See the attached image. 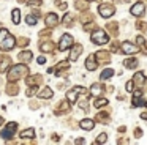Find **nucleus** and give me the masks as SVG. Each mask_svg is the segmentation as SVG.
<instances>
[{
    "label": "nucleus",
    "mask_w": 147,
    "mask_h": 145,
    "mask_svg": "<svg viewBox=\"0 0 147 145\" xmlns=\"http://www.w3.org/2000/svg\"><path fill=\"white\" fill-rule=\"evenodd\" d=\"M108 41H109V38H108V35H106L105 30H96V32H93V33H92V43H95V44H106Z\"/></svg>",
    "instance_id": "nucleus-1"
},
{
    "label": "nucleus",
    "mask_w": 147,
    "mask_h": 145,
    "mask_svg": "<svg viewBox=\"0 0 147 145\" xmlns=\"http://www.w3.org/2000/svg\"><path fill=\"white\" fill-rule=\"evenodd\" d=\"M71 46H73V36H71V35H68V33H65L63 36L60 38L59 49H60V50H67L68 47H71Z\"/></svg>",
    "instance_id": "nucleus-2"
},
{
    "label": "nucleus",
    "mask_w": 147,
    "mask_h": 145,
    "mask_svg": "<svg viewBox=\"0 0 147 145\" xmlns=\"http://www.w3.org/2000/svg\"><path fill=\"white\" fill-rule=\"evenodd\" d=\"M98 13L101 14V17H111L112 14H114V6L112 5H100L98 8Z\"/></svg>",
    "instance_id": "nucleus-3"
},
{
    "label": "nucleus",
    "mask_w": 147,
    "mask_h": 145,
    "mask_svg": "<svg viewBox=\"0 0 147 145\" xmlns=\"http://www.w3.org/2000/svg\"><path fill=\"white\" fill-rule=\"evenodd\" d=\"M14 44H16V43H14V38L8 33L7 36H5V40L0 43V47L5 49V50H10V49H13V47H14Z\"/></svg>",
    "instance_id": "nucleus-4"
},
{
    "label": "nucleus",
    "mask_w": 147,
    "mask_h": 145,
    "mask_svg": "<svg viewBox=\"0 0 147 145\" xmlns=\"http://www.w3.org/2000/svg\"><path fill=\"white\" fill-rule=\"evenodd\" d=\"M26 72H27V66L18 65V66H14V68L11 69L10 77H11V79H16V77H19V74H26Z\"/></svg>",
    "instance_id": "nucleus-5"
},
{
    "label": "nucleus",
    "mask_w": 147,
    "mask_h": 145,
    "mask_svg": "<svg viewBox=\"0 0 147 145\" xmlns=\"http://www.w3.org/2000/svg\"><path fill=\"white\" fill-rule=\"evenodd\" d=\"M16 129H18V125H16V123H10V125H8L7 128L2 131V137H3V139H10L11 136L14 134V131H16Z\"/></svg>",
    "instance_id": "nucleus-6"
},
{
    "label": "nucleus",
    "mask_w": 147,
    "mask_h": 145,
    "mask_svg": "<svg viewBox=\"0 0 147 145\" xmlns=\"http://www.w3.org/2000/svg\"><path fill=\"white\" fill-rule=\"evenodd\" d=\"M122 50H123L125 54H128V55H131V54L138 52V47L134 46V44H131L130 41H123V43H122Z\"/></svg>",
    "instance_id": "nucleus-7"
},
{
    "label": "nucleus",
    "mask_w": 147,
    "mask_h": 145,
    "mask_svg": "<svg viewBox=\"0 0 147 145\" xmlns=\"http://www.w3.org/2000/svg\"><path fill=\"white\" fill-rule=\"evenodd\" d=\"M144 9H146V6H144V3H134L133 6H131V9H130V13L133 16H142L144 14Z\"/></svg>",
    "instance_id": "nucleus-8"
},
{
    "label": "nucleus",
    "mask_w": 147,
    "mask_h": 145,
    "mask_svg": "<svg viewBox=\"0 0 147 145\" xmlns=\"http://www.w3.org/2000/svg\"><path fill=\"white\" fill-rule=\"evenodd\" d=\"M46 25H49V27H52V25H57V22H59V17H57V14H54V13H51V14H48L46 16Z\"/></svg>",
    "instance_id": "nucleus-9"
},
{
    "label": "nucleus",
    "mask_w": 147,
    "mask_h": 145,
    "mask_svg": "<svg viewBox=\"0 0 147 145\" xmlns=\"http://www.w3.org/2000/svg\"><path fill=\"white\" fill-rule=\"evenodd\" d=\"M93 126H95V123H93V120H90V118H86V120L81 122V128L86 129V131H92Z\"/></svg>",
    "instance_id": "nucleus-10"
},
{
    "label": "nucleus",
    "mask_w": 147,
    "mask_h": 145,
    "mask_svg": "<svg viewBox=\"0 0 147 145\" xmlns=\"http://www.w3.org/2000/svg\"><path fill=\"white\" fill-rule=\"evenodd\" d=\"M96 65H98V63H95V55H89V58H87V62H86V68L89 69V71H93V69H96Z\"/></svg>",
    "instance_id": "nucleus-11"
},
{
    "label": "nucleus",
    "mask_w": 147,
    "mask_h": 145,
    "mask_svg": "<svg viewBox=\"0 0 147 145\" xmlns=\"http://www.w3.org/2000/svg\"><path fill=\"white\" fill-rule=\"evenodd\" d=\"M90 93H92L93 96H100V95L103 93V88H101V85H98V84H93V85H92V88H90Z\"/></svg>",
    "instance_id": "nucleus-12"
},
{
    "label": "nucleus",
    "mask_w": 147,
    "mask_h": 145,
    "mask_svg": "<svg viewBox=\"0 0 147 145\" xmlns=\"http://www.w3.org/2000/svg\"><path fill=\"white\" fill-rule=\"evenodd\" d=\"M136 66H138V60L136 58H127L125 60V68L133 69V68H136Z\"/></svg>",
    "instance_id": "nucleus-13"
},
{
    "label": "nucleus",
    "mask_w": 147,
    "mask_h": 145,
    "mask_svg": "<svg viewBox=\"0 0 147 145\" xmlns=\"http://www.w3.org/2000/svg\"><path fill=\"white\" fill-rule=\"evenodd\" d=\"M21 137L22 139H29V137H35V131L33 129H24V131H21Z\"/></svg>",
    "instance_id": "nucleus-14"
},
{
    "label": "nucleus",
    "mask_w": 147,
    "mask_h": 145,
    "mask_svg": "<svg viewBox=\"0 0 147 145\" xmlns=\"http://www.w3.org/2000/svg\"><path fill=\"white\" fill-rule=\"evenodd\" d=\"M67 99H68V103H76V99H78V91H76V90L68 91V93H67Z\"/></svg>",
    "instance_id": "nucleus-15"
},
{
    "label": "nucleus",
    "mask_w": 147,
    "mask_h": 145,
    "mask_svg": "<svg viewBox=\"0 0 147 145\" xmlns=\"http://www.w3.org/2000/svg\"><path fill=\"white\" fill-rule=\"evenodd\" d=\"M81 54V46L78 44V46H74V49H73V54H70V60L71 62H74V60L78 58V55Z\"/></svg>",
    "instance_id": "nucleus-16"
},
{
    "label": "nucleus",
    "mask_w": 147,
    "mask_h": 145,
    "mask_svg": "<svg viewBox=\"0 0 147 145\" xmlns=\"http://www.w3.org/2000/svg\"><path fill=\"white\" fill-rule=\"evenodd\" d=\"M38 96H40V98H52V90L46 87L45 90H41V91L38 93Z\"/></svg>",
    "instance_id": "nucleus-17"
},
{
    "label": "nucleus",
    "mask_w": 147,
    "mask_h": 145,
    "mask_svg": "<svg viewBox=\"0 0 147 145\" xmlns=\"http://www.w3.org/2000/svg\"><path fill=\"white\" fill-rule=\"evenodd\" d=\"M112 74H114V69H111V68L105 69V71L101 72V81H106V79L112 77Z\"/></svg>",
    "instance_id": "nucleus-18"
},
{
    "label": "nucleus",
    "mask_w": 147,
    "mask_h": 145,
    "mask_svg": "<svg viewBox=\"0 0 147 145\" xmlns=\"http://www.w3.org/2000/svg\"><path fill=\"white\" fill-rule=\"evenodd\" d=\"M93 104H95V107H103V106L108 104V99H106V98H96Z\"/></svg>",
    "instance_id": "nucleus-19"
},
{
    "label": "nucleus",
    "mask_w": 147,
    "mask_h": 145,
    "mask_svg": "<svg viewBox=\"0 0 147 145\" xmlns=\"http://www.w3.org/2000/svg\"><path fill=\"white\" fill-rule=\"evenodd\" d=\"M13 22H14V24H19V22H21V11H19V9H13Z\"/></svg>",
    "instance_id": "nucleus-20"
},
{
    "label": "nucleus",
    "mask_w": 147,
    "mask_h": 145,
    "mask_svg": "<svg viewBox=\"0 0 147 145\" xmlns=\"http://www.w3.org/2000/svg\"><path fill=\"white\" fill-rule=\"evenodd\" d=\"M26 22H27L29 25H35V24H36V17L30 14V16H27V17H26Z\"/></svg>",
    "instance_id": "nucleus-21"
},
{
    "label": "nucleus",
    "mask_w": 147,
    "mask_h": 145,
    "mask_svg": "<svg viewBox=\"0 0 147 145\" xmlns=\"http://www.w3.org/2000/svg\"><path fill=\"white\" fill-rule=\"evenodd\" d=\"M106 139H108V136H106L105 132H101V134L98 136V139H96V142H98V144H105Z\"/></svg>",
    "instance_id": "nucleus-22"
},
{
    "label": "nucleus",
    "mask_w": 147,
    "mask_h": 145,
    "mask_svg": "<svg viewBox=\"0 0 147 145\" xmlns=\"http://www.w3.org/2000/svg\"><path fill=\"white\" fill-rule=\"evenodd\" d=\"M133 81H136V82H142V81H144V74H142V72H136V76H134Z\"/></svg>",
    "instance_id": "nucleus-23"
},
{
    "label": "nucleus",
    "mask_w": 147,
    "mask_h": 145,
    "mask_svg": "<svg viewBox=\"0 0 147 145\" xmlns=\"http://www.w3.org/2000/svg\"><path fill=\"white\" fill-rule=\"evenodd\" d=\"M125 88H127V91H133V81H128Z\"/></svg>",
    "instance_id": "nucleus-24"
},
{
    "label": "nucleus",
    "mask_w": 147,
    "mask_h": 145,
    "mask_svg": "<svg viewBox=\"0 0 147 145\" xmlns=\"http://www.w3.org/2000/svg\"><path fill=\"white\" fill-rule=\"evenodd\" d=\"M7 35H8V32L5 30V28H3V30H0V43L5 40V36H7Z\"/></svg>",
    "instance_id": "nucleus-25"
},
{
    "label": "nucleus",
    "mask_w": 147,
    "mask_h": 145,
    "mask_svg": "<svg viewBox=\"0 0 147 145\" xmlns=\"http://www.w3.org/2000/svg\"><path fill=\"white\" fill-rule=\"evenodd\" d=\"M30 57H32V52H24L19 55V58H30Z\"/></svg>",
    "instance_id": "nucleus-26"
},
{
    "label": "nucleus",
    "mask_w": 147,
    "mask_h": 145,
    "mask_svg": "<svg viewBox=\"0 0 147 145\" xmlns=\"http://www.w3.org/2000/svg\"><path fill=\"white\" fill-rule=\"evenodd\" d=\"M36 62H38L40 63V65H45V62H46V57H38V60H36Z\"/></svg>",
    "instance_id": "nucleus-27"
},
{
    "label": "nucleus",
    "mask_w": 147,
    "mask_h": 145,
    "mask_svg": "<svg viewBox=\"0 0 147 145\" xmlns=\"http://www.w3.org/2000/svg\"><path fill=\"white\" fill-rule=\"evenodd\" d=\"M84 142H86L84 139H78V140H76V144H84Z\"/></svg>",
    "instance_id": "nucleus-28"
},
{
    "label": "nucleus",
    "mask_w": 147,
    "mask_h": 145,
    "mask_svg": "<svg viewBox=\"0 0 147 145\" xmlns=\"http://www.w3.org/2000/svg\"><path fill=\"white\" fill-rule=\"evenodd\" d=\"M141 118H144V120H147V113H141Z\"/></svg>",
    "instance_id": "nucleus-29"
},
{
    "label": "nucleus",
    "mask_w": 147,
    "mask_h": 145,
    "mask_svg": "<svg viewBox=\"0 0 147 145\" xmlns=\"http://www.w3.org/2000/svg\"><path fill=\"white\" fill-rule=\"evenodd\" d=\"M2 123H3V118H2V117H0V125H2Z\"/></svg>",
    "instance_id": "nucleus-30"
},
{
    "label": "nucleus",
    "mask_w": 147,
    "mask_h": 145,
    "mask_svg": "<svg viewBox=\"0 0 147 145\" xmlns=\"http://www.w3.org/2000/svg\"><path fill=\"white\" fill-rule=\"evenodd\" d=\"M115 2H122V0H115Z\"/></svg>",
    "instance_id": "nucleus-31"
},
{
    "label": "nucleus",
    "mask_w": 147,
    "mask_h": 145,
    "mask_svg": "<svg viewBox=\"0 0 147 145\" xmlns=\"http://www.w3.org/2000/svg\"><path fill=\"white\" fill-rule=\"evenodd\" d=\"M89 2H92V0H89Z\"/></svg>",
    "instance_id": "nucleus-32"
}]
</instances>
